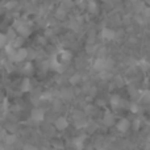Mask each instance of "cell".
I'll use <instances>...</instances> for the list:
<instances>
[{"label":"cell","mask_w":150,"mask_h":150,"mask_svg":"<svg viewBox=\"0 0 150 150\" xmlns=\"http://www.w3.org/2000/svg\"><path fill=\"white\" fill-rule=\"evenodd\" d=\"M79 80H80V75H78V74L73 75V76L70 78V83H71V84H76Z\"/></svg>","instance_id":"cell-8"},{"label":"cell","mask_w":150,"mask_h":150,"mask_svg":"<svg viewBox=\"0 0 150 150\" xmlns=\"http://www.w3.org/2000/svg\"><path fill=\"white\" fill-rule=\"evenodd\" d=\"M145 16L146 17H150V8H146L145 9Z\"/></svg>","instance_id":"cell-14"},{"label":"cell","mask_w":150,"mask_h":150,"mask_svg":"<svg viewBox=\"0 0 150 150\" xmlns=\"http://www.w3.org/2000/svg\"><path fill=\"white\" fill-rule=\"evenodd\" d=\"M15 140H16V137L12 134V136H7V140H4V141L7 144H13V142H15Z\"/></svg>","instance_id":"cell-11"},{"label":"cell","mask_w":150,"mask_h":150,"mask_svg":"<svg viewBox=\"0 0 150 150\" xmlns=\"http://www.w3.org/2000/svg\"><path fill=\"white\" fill-rule=\"evenodd\" d=\"M66 127H67V120H66L65 117H59V119L55 121V128H57V129L62 130V129H65Z\"/></svg>","instance_id":"cell-4"},{"label":"cell","mask_w":150,"mask_h":150,"mask_svg":"<svg viewBox=\"0 0 150 150\" xmlns=\"http://www.w3.org/2000/svg\"><path fill=\"white\" fill-rule=\"evenodd\" d=\"M103 37L105 40H115L116 38V32L112 29H103Z\"/></svg>","instance_id":"cell-3"},{"label":"cell","mask_w":150,"mask_h":150,"mask_svg":"<svg viewBox=\"0 0 150 150\" xmlns=\"http://www.w3.org/2000/svg\"><path fill=\"white\" fill-rule=\"evenodd\" d=\"M26 55H28V52L25 49H18L13 55V61H23L26 58Z\"/></svg>","instance_id":"cell-1"},{"label":"cell","mask_w":150,"mask_h":150,"mask_svg":"<svg viewBox=\"0 0 150 150\" xmlns=\"http://www.w3.org/2000/svg\"><path fill=\"white\" fill-rule=\"evenodd\" d=\"M23 90H24V91H28V90H29V80H28V79H25V80H24Z\"/></svg>","instance_id":"cell-13"},{"label":"cell","mask_w":150,"mask_h":150,"mask_svg":"<svg viewBox=\"0 0 150 150\" xmlns=\"http://www.w3.org/2000/svg\"><path fill=\"white\" fill-rule=\"evenodd\" d=\"M104 122H105V125H112V124H113V119H112V116H111V115H107V116L105 117H104Z\"/></svg>","instance_id":"cell-7"},{"label":"cell","mask_w":150,"mask_h":150,"mask_svg":"<svg viewBox=\"0 0 150 150\" xmlns=\"http://www.w3.org/2000/svg\"><path fill=\"white\" fill-rule=\"evenodd\" d=\"M32 119L42 120V119H44V111H42V109H38V108L33 109V111H32Z\"/></svg>","instance_id":"cell-5"},{"label":"cell","mask_w":150,"mask_h":150,"mask_svg":"<svg viewBox=\"0 0 150 150\" xmlns=\"http://www.w3.org/2000/svg\"><path fill=\"white\" fill-rule=\"evenodd\" d=\"M134 127H136V129H137V128L140 127V122H138V121H136V122H134Z\"/></svg>","instance_id":"cell-17"},{"label":"cell","mask_w":150,"mask_h":150,"mask_svg":"<svg viewBox=\"0 0 150 150\" xmlns=\"http://www.w3.org/2000/svg\"><path fill=\"white\" fill-rule=\"evenodd\" d=\"M88 11H90L91 13H95L96 11H98V5H96L95 1H90V3H88Z\"/></svg>","instance_id":"cell-6"},{"label":"cell","mask_w":150,"mask_h":150,"mask_svg":"<svg viewBox=\"0 0 150 150\" xmlns=\"http://www.w3.org/2000/svg\"><path fill=\"white\" fill-rule=\"evenodd\" d=\"M120 104V98L119 96H112V105H119Z\"/></svg>","instance_id":"cell-10"},{"label":"cell","mask_w":150,"mask_h":150,"mask_svg":"<svg viewBox=\"0 0 150 150\" xmlns=\"http://www.w3.org/2000/svg\"><path fill=\"white\" fill-rule=\"evenodd\" d=\"M132 1H137V0H132Z\"/></svg>","instance_id":"cell-18"},{"label":"cell","mask_w":150,"mask_h":150,"mask_svg":"<svg viewBox=\"0 0 150 150\" xmlns=\"http://www.w3.org/2000/svg\"><path fill=\"white\" fill-rule=\"evenodd\" d=\"M62 59H63V61H70V59H71L70 53H67V52L62 53Z\"/></svg>","instance_id":"cell-12"},{"label":"cell","mask_w":150,"mask_h":150,"mask_svg":"<svg viewBox=\"0 0 150 150\" xmlns=\"http://www.w3.org/2000/svg\"><path fill=\"white\" fill-rule=\"evenodd\" d=\"M140 66H141V69H142L144 71L149 70V67H150L149 62H146V61H141V62H140Z\"/></svg>","instance_id":"cell-9"},{"label":"cell","mask_w":150,"mask_h":150,"mask_svg":"<svg viewBox=\"0 0 150 150\" xmlns=\"http://www.w3.org/2000/svg\"><path fill=\"white\" fill-rule=\"evenodd\" d=\"M117 129L120 130V132H125V130H128V128H129V121H128L127 119H122L120 120L119 122H117Z\"/></svg>","instance_id":"cell-2"},{"label":"cell","mask_w":150,"mask_h":150,"mask_svg":"<svg viewBox=\"0 0 150 150\" xmlns=\"http://www.w3.org/2000/svg\"><path fill=\"white\" fill-rule=\"evenodd\" d=\"M1 45H5V36L4 34L1 36Z\"/></svg>","instance_id":"cell-16"},{"label":"cell","mask_w":150,"mask_h":150,"mask_svg":"<svg viewBox=\"0 0 150 150\" xmlns=\"http://www.w3.org/2000/svg\"><path fill=\"white\" fill-rule=\"evenodd\" d=\"M16 5V1H9V4H8V8H13Z\"/></svg>","instance_id":"cell-15"}]
</instances>
